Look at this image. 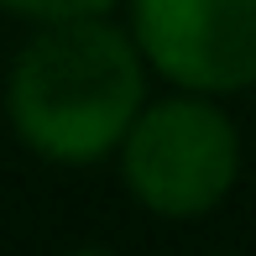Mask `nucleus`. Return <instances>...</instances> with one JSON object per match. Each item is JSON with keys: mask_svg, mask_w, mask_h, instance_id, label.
Returning a JSON list of instances; mask_svg holds the SVG:
<instances>
[{"mask_svg": "<svg viewBox=\"0 0 256 256\" xmlns=\"http://www.w3.org/2000/svg\"><path fill=\"white\" fill-rule=\"evenodd\" d=\"M142 115V52L100 16L52 21L10 68V120L52 162H94Z\"/></svg>", "mask_w": 256, "mask_h": 256, "instance_id": "obj_1", "label": "nucleus"}, {"mask_svg": "<svg viewBox=\"0 0 256 256\" xmlns=\"http://www.w3.org/2000/svg\"><path fill=\"white\" fill-rule=\"evenodd\" d=\"M126 188L162 220L209 214L240 172V136L209 94H178L142 110L120 142Z\"/></svg>", "mask_w": 256, "mask_h": 256, "instance_id": "obj_2", "label": "nucleus"}, {"mask_svg": "<svg viewBox=\"0 0 256 256\" xmlns=\"http://www.w3.org/2000/svg\"><path fill=\"white\" fill-rule=\"evenodd\" d=\"M136 48L162 78L199 94L256 84V0H131Z\"/></svg>", "mask_w": 256, "mask_h": 256, "instance_id": "obj_3", "label": "nucleus"}, {"mask_svg": "<svg viewBox=\"0 0 256 256\" xmlns=\"http://www.w3.org/2000/svg\"><path fill=\"white\" fill-rule=\"evenodd\" d=\"M6 10L16 16H32V21H78V16H104L115 0H0Z\"/></svg>", "mask_w": 256, "mask_h": 256, "instance_id": "obj_4", "label": "nucleus"}]
</instances>
